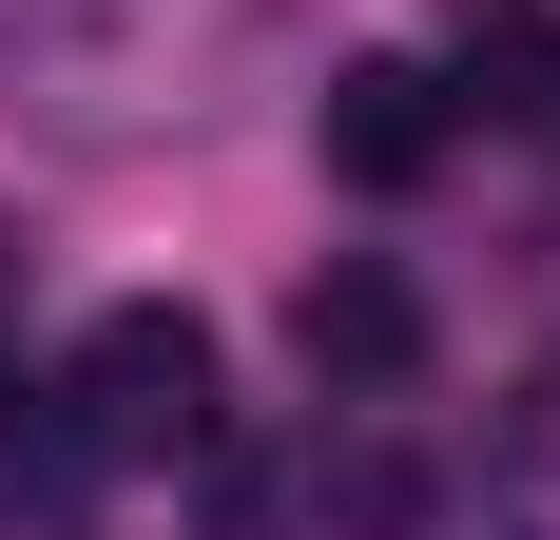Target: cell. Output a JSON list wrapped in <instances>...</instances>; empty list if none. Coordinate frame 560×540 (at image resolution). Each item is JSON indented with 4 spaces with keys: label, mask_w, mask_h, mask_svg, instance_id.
I'll return each mask as SVG.
<instances>
[{
    "label": "cell",
    "mask_w": 560,
    "mask_h": 540,
    "mask_svg": "<svg viewBox=\"0 0 560 540\" xmlns=\"http://www.w3.org/2000/svg\"><path fill=\"white\" fill-rule=\"evenodd\" d=\"M58 425H78V463H194L213 444V328L194 309H97L78 328V367H58Z\"/></svg>",
    "instance_id": "obj_2"
},
{
    "label": "cell",
    "mask_w": 560,
    "mask_h": 540,
    "mask_svg": "<svg viewBox=\"0 0 560 540\" xmlns=\"http://www.w3.org/2000/svg\"><path fill=\"white\" fill-rule=\"evenodd\" d=\"M310 136H329L348 193H406V174L445 155V78H406V58H348L329 97H310Z\"/></svg>",
    "instance_id": "obj_3"
},
{
    "label": "cell",
    "mask_w": 560,
    "mask_h": 540,
    "mask_svg": "<svg viewBox=\"0 0 560 540\" xmlns=\"http://www.w3.org/2000/svg\"><path fill=\"white\" fill-rule=\"evenodd\" d=\"M464 97L522 116V136H560V0H483L464 20Z\"/></svg>",
    "instance_id": "obj_5"
},
{
    "label": "cell",
    "mask_w": 560,
    "mask_h": 540,
    "mask_svg": "<svg viewBox=\"0 0 560 540\" xmlns=\"http://www.w3.org/2000/svg\"><path fill=\"white\" fill-rule=\"evenodd\" d=\"M290 348H310L329 386H406V367H425V290L348 251V270H310V290H290Z\"/></svg>",
    "instance_id": "obj_4"
},
{
    "label": "cell",
    "mask_w": 560,
    "mask_h": 540,
    "mask_svg": "<svg viewBox=\"0 0 560 540\" xmlns=\"http://www.w3.org/2000/svg\"><path fill=\"white\" fill-rule=\"evenodd\" d=\"M252 39V0H0V58L58 136H136L194 97V58Z\"/></svg>",
    "instance_id": "obj_1"
}]
</instances>
